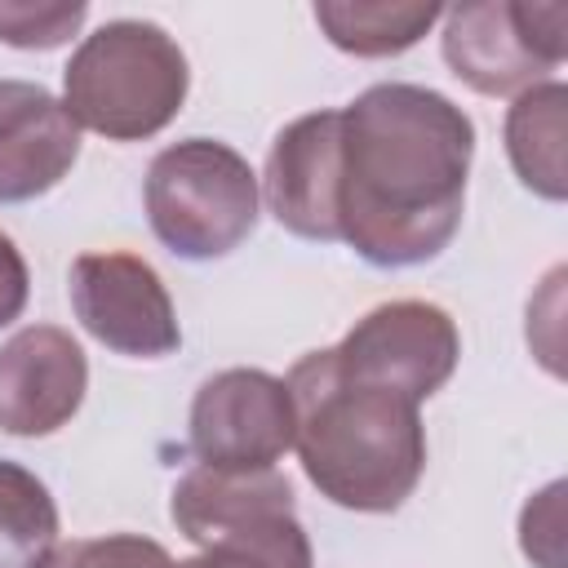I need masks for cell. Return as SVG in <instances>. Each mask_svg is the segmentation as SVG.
Wrapping results in <instances>:
<instances>
[{
  "mask_svg": "<svg viewBox=\"0 0 568 568\" xmlns=\"http://www.w3.org/2000/svg\"><path fill=\"white\" fill-rule=\"evenodd\" d=\"M191 448L209 470H271L293 448L288 386L257 368L209 377L191 404Z\"/></svg>",
  "mask_w": 568,
  "mask_h": 568,
  "instance_id": "obj_8",
  "label": "cell"
},
{
  "mask_svg": "<svg viewBox=\"0 0 568 568\" xmlns=\"http://www.w3.org/2000/svg\"><path fill=\"white\" fill-rule=\"evenodd\" d=\"M186 98V58L155 22H106L67 67V115L115 142L160 133Z\"/></svg>",
  "mask_w": 568,
  "mask_h": 568,
  "instance_id": "obj_3",
  "label": "cell"
},
{
  "mask_svg": "<svg viewBox=\"0 0 568 568\" xmlns=\"http://www.w3.org/2000/svg\"><path fill=\"white\" fill-rule=\"evenodd\" d=\"M564 84L546 80L532 84L515 98L506 115V151L515 160V173L524 186H532L546 200H564L568 178H564Z\"/></svg>",
  "mask_w": 568,
  "mask_h": 568,
  "instance_id": "obj_13",
  "label": "cell"
},
{
  "mask_svg": "<svg viewBox=\"0 0 568 568\" xmlns=\"http://www.w3.org/2000/svg\"><path fill=\"white\" fill-rule=\"evenodd\" d=\"M293 448L311 484L351 510H395L422 479L426 435L417 404L337 373L333 346L288 373Z\"/></svg>",
  "mask_w": 568,
  "mask_h": 568,
  "instance_id": "obj_2",
  "label": "cell"
},
{
  "mask_svg": "<svg viewBox=\"0 0 568 568\" xmlns=\"http://www.w3.org/2000/svg\"><path fill=\"white\" fill-rule=\"evenodd\" d=\"M435 18L439 4H315V22L328 31V40L364 58L417 44Z\"/></svg>",
  "mask_w": 568,
  "mask_h": 568,
  "instance_id": "obj_15",
  "label": "cell"
},
{
  "mask_svg": "<svg viewBox=\"0 0 568 568\" xmlns=\"http://www.w3.org/2000/svg\"><path fill=\"white\" fill-rule=\"evenodd\" d=\"M58 546V510L49 488L13 466L0 462V568H36Z\"/></svg>",
  "mask_w": 568,
  "mask_h": 568,
  "instance_id": "obj_14",
  "label": "cell"
},
{
  "mask_svg": "<svg viewBox=\"0 0 568 568\" xmlns=\"http://www.w3.org/2000/svg\"><path fill=\"white\" fill-rule=\"evenodd\" d=\"M173 519L204 546L178 568H311L288 479L275 470L226 475L200 466L173 488Z\"/></svg>",
  "mask_w": 568,
  "mask_h": 568,
  "instance_id": "obj_4",
  "label": "cell"
},
{
  "mask_svg": "<svg viewBox=\"0 0 568 568\" xmlns=\"http://www.w3.org/2000/svg\"><path fill=\"white\" fill-rule=\"evenodd\" d=\"M337 178H342V111H311L293 120L266 155L271 213L293 235L342 240Z\"/></svg>",
  "mask_w": 568,
  "mask_h": 568,
  "instance_id": "obj_11",
  "label": "cell"
},
{
  "mask_svg": "<svg viewBox=\"0 0 568 568\" xmlns=\"http://www.w3.org/2000/svg\"><path fill=\"white\" fill-rule=\"evenodd\" d=\"M146 213L173 253L222 257L257 222V178L226 142L186 138L151 160Z\"/></svg>",
  "mask_w": 568,
  "mask_h": 568,
  "instance_id": "obj_5",
  "label": "cell"
},
{
  "mask_svg": "<svg viewBox=\"0 0 568 568\" xmlns=\"http://www.w3.org/2000/svg\"><path fill=\"white\" fill-rule=\"evenodd\" d=\"M568 4L475 0L448 9L444 58L479 93H524L564 62Z\"/></svg>",
  "mask_w": 568,
  "mask_h": 568,
  "instance_id": "obj_6",
  "label": "cell"
},
{
  "mask_svg": "<svg viewBox=\"0 0 568 568\" xmlns=\"http://www.w3.org/2000/svg\"><path fill=\"white\" fill-rule=\"evenodd\" d=\"M71 306L80 324L120 355H169L182 333L160 275L133 253H84L71 266Z\"/></svg>",
  "mask_w": 568,
  "mask_h": 568,
  "instance_id": "obj_9",
  "label": "cell"
},
{
  "mask_svg": "<svg viewBox=\"0 0 568 568\" xmlns=\"http://www.w3.org/2000/svg\"><path fill=\"white\" fill-rule=\"evenodd\" d=\"M89 364L71 333L31 324L0 346V426L9 435H49L84 399Z\"/></svg>",
  "mask_w": 568,
  "mask_h": 568,
  "instance_id": "obj_10",
  "label": "cell"
},
{
  "mask_svg": "<svg viewBox=\"0 0 568 568\" xmlns=\"http://www.w3.org/2000/svg\"><path fill=\"white\" fill-rule=\"evenodd\" d=\"M84 22V4H4L0 0V40L18 49H53Z\"/></svg>",
  "mask_w": 568,
  "mask_h": 568,
  "instance_id": "obj_17",
  "label": "cell"
},
{
  "mask_svg": "<svg viewBox=\"0 0 568 568\" xmlns=\"http://www.w3.org/2000/svg\"><path fill=\"white\" fill-rule=\"evenodd\" d=\"M333 359L342 377L422 404L457 364V328L430 302H390L368 311L342 337V346H333Z\"/></svg>",
  "mask_w": 568,
  "mask_h": 568,
  "instance_id": "obj_7",
  "label": "cell"
},
{
  "mask_svg": "<svg viewBox=\"0 0 568 568\" xmlns=\"http://www.w3.org/2000/svg\"><path fill=\"white\" fill-rule=\"evenodd\" d=\"M80 155V124L27 80H0V200H31L62 182Z\"/></svg>",
  "mask_w": 568,
  "mask_h": 568,
  "instance_id": "obj_12",
  "label": "cell"
},
{
  "mask_svg": "<svg viewBox=\"0 0 568 568\" xmlns=\"http://www.w3.org/2000/svg\"><path fill=\"white\" fill-rule=\"evenodd\" d=\"M27 306V262L9 235H0V328L13 324Z\"/></svg>",
  "mask_w": 568,
  "mask_h": 568,
  "instance_id": "obj_18",
  "label": "cell"
},
{
  "mask_svg": "<svg viewBox=\"0 0 568 568\" xmlns=\"http://www.w3.org/2000/svg\"><path fill=\"white\" fill-rule=\"evenodd\" d=\"M36 568H178L164 546L115 532V537H93V541H58Z\"/></svg>",
  "mask_w": 568,
  "mask_h": 568,
  "instance_id": "obj_16",
  "label": "cell"
},
{
  "mask_svg": "<svg viewBox=\"0 0 568 568\" xmlns=\"http://www.w3.org/2000/svg\"><path fill=\"white\" fill-rule=\"evenodd\" d=\"M475 129L435 89L373 84L342 111L337 226L359 257L413 266L435 257L466 200Z\"/></svg>",
  "mask_w": 568,
  "mask_h": 568,
  "instance_id": "obj_1",
  "label": "cell"
}]
</instances>
